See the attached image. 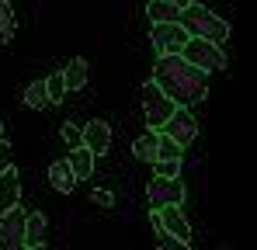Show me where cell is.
<instances>
[{"instance_id": "cell-1", "label": "cell", "mask_w": 257, "mask_h": 250, "mask_svg": "<svg viewBox=\"0 0 257 250\" xmlns=\"http://www.w3.org/2000/svg\"><path fill=\"white\" fill-rule=\"evenodd\" d=\"M153 80L167 90V97H174L177 104L191 108L209 94V73L202 66H195L191 59H184L181 52H167L157 59L153 66Z\"/></svg>"}, {"instance_id": "cell-2", "label": "cell", "mask_w": 257, "mask_h": 250, "mask_svg": "<svg viewBox=\"0 0 257 250\" xmlns=\"http://www.w3.org/2000/svg\"><path fill=\"white\" fill-rule=\"evenodd\" d=\"M184 28H188V35H198V39H209V42H222L229 39V21H222L219 14H212L209 7H202V4H184L181 7V18H177Z\"/></svg>"}, {"instance_id": "cell-3", "label": "cell", "mask_w": 257, "mask_h": 250, "mask_svg": "<svg viewBox=\"0 0 257 250\" xmlns=\"http://www.w3.org/2000/svg\"><path fill=\"white\" fill-rule=\"evenodd\" d=\"M150 219H153V229L160 236V247H191V226H188L181 205L153 208Z\"/></svg>"}, {"instance_id": "cell-4", "label": "cell", "mask_w": 257, "mask_h": 250, "mask_svg": "<svg viewBox=\"0 0 257 250\" xmlns=\"http://www.w3.org/2000/svg\"><path fill=\"white\" fill-rule=\"evenodd\" d=\"M143 111H146V125L160 132V129L167 125V118L177 111V101L167 97V90L157 80H146L143 83Z\"/></svg>"}, {"instance_id": "cell-5", "label": "cell", "mask_w": 257, "mask_h": 250, "mask_svg": "<svg viewBox=\"0 0 257 250\" xmlns=\"http://www.w3.org/2000/svg\"><path fill=\"white\" fill-rule=\"evenodd\" d=\"M181 56L191 59L195 66H202L205 73H212V70H226V52H222V45H219V42H209V39H198V35H191V39L184 42Z\"/></svg>"}, {"instance_id": "cell-6", "label": "cell", "mask_w": 257, "mask_h": 250, "mask_svg": "<svg viewBox=\"0 0 257 250\" xmlns=\"http://www.w3.org/2000/svg\"><path fill=\"white\" fill-rule=\"evenodd\" d=\"M188 39H191V35H188V28H184L181 21H153V28H150V42H153V49H157L160 56L181 52Z\"/></svg>"}, {"instance_id": "cell-7", "label": "cell", "mask_w": 257, "mask_h": 250, "mask_svg": "<svg viewBox=\"0 0 257 250\" xmlns=\"http://www.w3.org/2000/svg\"><path fill=\"white\" fill-rule=\"evenodd\" d=\"M146 198L150 205L160 208V205H181L184 202V184L181 177H164V174H153L150 184H146Z\"/></svg>"}, {"instance_id": "cell-8", "label": "cell", "mask_w": 257, "mask_h": 250, "mask_svg": "<svg viewBox=\"0 0 257 250\" xmlns=\"http://www.w3.org/2000/svg\"><path fill=\"white\" fill-rule=\"evenodd\" d=\"M25 219H28V212L21 205L0 212V250L25 247Z\"/></svg>"}, {"instance_id": "cell-9", "label": "cell", "mask_w": 257, "mask_h": 250, "mask_svg": "<svg viewBox=\"0 0 257 250\" xmlns=\"http://www.w3.org/2000/svg\"><path fill=\"white\" fill-rule=\"evenodd\" d=\"M160 132H167V136L177 139L181 146H191V143H195V136H198V122H195V115H191L184 104H177V111L167 118V125H164Z\"/></svg>"}, {"instance_id": "cell-10", "label": "cell", "mask_w": 257, "mask_h": 250, "mask_svg": "<svg viewBox=\"0 0 257 250\" xmlns=\"http://www.w3.org/2000/svg\"><path fill=\"white\" fill-rule=\"evenodd\" d=\"M84 146L94 153V157L108 153V150H111V125L101 122V118L87 122V125H84Z\"/></svg>"}, {"instance_id": "cell-11", "label": "cell", "mask_w": 257, "mask_h": 250, "mask_svg": "<svg viewBox=\"0 0 257 250\" xmlns=\"http://www.w3.org/2000/svg\"><path fill=\"white\" fill-rule=\"evenodd\" d=\"M21 202V181H18V167H4L0 170V212L14 208Z\"/></svg>"}, {"instance_id": "cell-12", "label": "cell", "mask_w": 257, "mask_h": 250, "mask_svg": "<svg viewBox=\"0 0 257 250\" xmlns=\"http://www.w3.org/2000/svg\"><path fill=\"white\" fill-rule=\"evenodd\" d=\"M49 184H52L59 195H70V191L77 188V174H73L70 160H56V164L49 167Z\"/></svg>"}, {"instance_id": "cell-13", "label": "cell", "mask_w": 257, "mask_h": 250, "mask_svg": "<svg viewBox=\"0 0 257 250\" xmlns=\"http://www.w3.org/2000/svg\"><path fill=\"white\" fill-rule=\"evenodd\" d=\"M45 243V215L42 212H28L25 219V250H39Z\"/></svg>"}, {"instance_id": "cell-14", "label": "cell", "mask_w": 257, "mask_h": 250, "mask_svg": "<svg viewBox=\"0 0 257 250\" xmlns=\"http://www.w3.org/2000/svg\"><path fill=\"white\" fill-rule=\"evenodd\" d=\"M157 143H160V132H157V129L143 132V136L132 143V153H136V160H143V164H153V160H157Z\"/></svg>"}, {"instance_id": "cell-15", "label": "cell", "mask_w": 257, "mask_h": 250, "mask_svg": "<svg viewBox=\"0 0 257 250\" xmlns=\"http://www.w3.org/2000/svg\"><path fill=\"white\" fill-rule=\"evenodd\" d=\"M66 160H70V167H73V174H77V181H87V177L94 174V153H90L87 146H73Z\"/></svg>"}, {"instance_id": "cell-16", "label": "cell", "mask_w": 257, "mask_h": 250, "mask_svg": "<svg viewBox=\"0 0 257 250\" xmlns=\"http://www.w3.org/2000/svg\"><path fill=\"white\" fill-rule=\"evenodd\" d=\"M63 77H66V90H80V87H87V59L84 56L70 59V63L63 66Z\"/></svg>"}, {"instance_id": "cell-17", "label": "cell", "mask_w": 257, "mask_h": 250, "mask_svg": "<svg viewBox=\"0 0 257 250\" xmlns=\"http://www.w3.org/2000/svg\"><path fill=\"white\" fill-rule=\"evenodd\" d=\"M146 14H150V21H177L181 18V7L171 4V0H150Z\"/></svg>"}, {"instance_id": "cell-18", "label": "cell", "mask_w": 257, "mask_h": 250, "mask_svg": "<svg viewBox=\"0 0 257 250\" xmlns=\"http://www.w3.org/2000/svg\"><path fill=\"white\" fill-rule=\"evenodd\" d=\"M14 35H18V21H14V11H11V4H7V0H0V45L14 42Z\"/></svg>"}, {"instance_id": "cell-19", "label": "cell", "mask_w": 257, "mask_h": 250, "mask_svg": "<svg viewBox=\"0 0 257 250\" xmlns=\"http://www.w3.org/2000/svg\"><path fill=\"white\" fill-rule=\"evenodd\" d=\"M25 104H28V108H35V111L49 108V90H45V80H32L28 87H25Z\"/></svg>"}, {"instance_id": "cell-20", "label": "cell", "mask_w": 257, "mask_h": 250, "mask_svg": "<svg viewBox=\"0 0 257 250\" xmlns=\"http://www.w3.org/2000/svg\"><path fill=\"white\" fill-rule=\"evenodd\" d=\"M45 90H49V104H59V101L70 94V90H66V77H63V70L45 77Z\"/></svg>"}, {"instance_id": "cell-21", "label": "cell", "mask_w": 257, "mask_h": 250, "mask_svg": "<svg viewBox=\"0 0 257 250\" xmlns=\"http://www.w3.org/2000/svg\"><path fill=\"white\" fill-rule=\"evenodd\" d=\"M59 136H63V143L73 150V146H84V125H73V122H63L59 129Z\"/></svg>"}, {"instance_id": "cell-22", "label": "cell", "mask_w": 257, "mask_h": 250, "mask_svg": "<svg viewBox=\"0 0 257 250\" xmlns=\"http://www.w3.org/2000/svg\"><path fill=\"white\" fill-rule=\"evenodd\" d=\"M181 153H184V146H181L177 139H171L167 132H160V143H157V157H177V160H181Z\"/></svg>"}, {"instance_id": "cell-23", "label": "cell", "mask_w": 257, "mask_h": 250, "mask_svg": "<svg viewBox=\"0 0 257 250\" xmlns=\"http://www.w3.org/2000/svg\"><path fill=\"white\" fill-rule=\"evenodd\" d=\"M153 170L164 174V177H181V160L177 157H157L153 160Z\"/></svg>"}, {"instance_id": "cell-24", "label": "cell", "mask_w": 257, "mask_h": 250, "mask_svg": "<svg viewBox=\"0 0 257 250\" xmlns=\"http://www.w3.org/2000/svg\"><path fill=\"white\" fill-rule=\"evenodd\" d=\"M90 202H94V205H101V208H111V205H115V195H111V191H104V188H94V191H90Z\"/></svg>"}, {"instance_id": "cell-25", "label": "cell", "mask_w": 257, "mask_h": 250, "mask_svg": "<svg viewBox=\"0 0 257 250\" xmlns=\"http://www.w3.org/2000/svg\"><path fill=\"white\" fill-rule=\"evenodd\" d=\"M11 164H14V150L0 139V170H4V167H11Z\"/></svg>"}, {"instance_id": "cell-26", "label": "cell", "mask_w": 257, "mask_h": 250, "mask_svg": "<svg viewBox=\"0 0 257 250\" xmlns=\"http://www.w3.org/2000/svg\"><path fill=\"white\" fill-rule=\"evenodd\" d=\"M171 4H177V7H184V4H191V0H171Z\"/></svg>"}, {"instance_id": "cell-27", "label": "cell", "mask_w": 257, "mask_h": 250, "mask_svg": "<svg viewBox=\"0 0 257 250\" xmlns=\"http://www.w3.org/2000/svg\"><path fill=\"white\" fill-rule=\"evenodd\" d=\"M0 139H4V125H0Z\"/></svg>"}]
</instances>
